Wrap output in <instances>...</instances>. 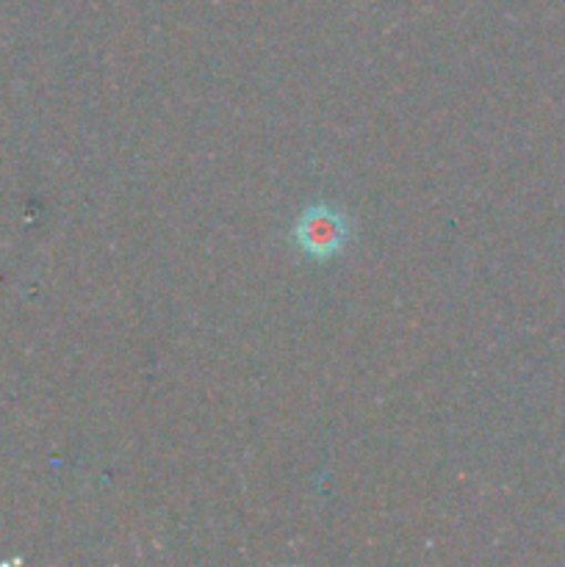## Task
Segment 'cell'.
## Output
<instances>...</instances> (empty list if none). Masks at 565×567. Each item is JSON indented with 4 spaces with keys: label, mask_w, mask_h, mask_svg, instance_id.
Wrapping results in <instances>:
<instances>
[{
    "label": "cell",
    "mask_w": 565,
    "mask_h": 567,
    "mask_svg": "<svg viewBox=\"0 0 565 567\" xmlns=\"http://www.w3.org/2000/svg\"><path fill=\"white\" fill-rule=\"evenodd\" d=\"M343 221L330 210L308 214L299 225V241L314 255H332L343 244Z\"/></svg>",
    "instance_id": "6da1fadb"
}]
</instances>
